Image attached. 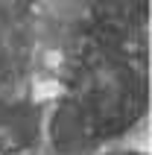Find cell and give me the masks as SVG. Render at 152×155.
I'll return each mask as SVG.
<instances>
[{
    "instance_id": "cell-1",
    "label": "cell",
    "mask_w": 152,
    "mask_h": 155,
    "mask_svg": "<svg viewBox=\"0 0 152 155\" xmlns=\"http://www.w3.org/2000/svg\"><path fill=\"white\" fill-rule=\"evenodd\" d=\"M117 149L135 152V155H146L149 152V117L132 123V126L117 138Z\"/></svg>"
},
{
    "instance_id": "cell-2",
    "label": "cell",
    "mask_w": 152,
    "mask_h": 155,
    "mask_svg": "<svg viewBox=\"0 0 152 155\" xmlns=\"http://www.w3.org/2000/svg\"><path fill=\"white\" fill-rule=\"evenodd\" d=\"M32 100L35 103H50V100H59L64 94V85H61L59 79L53 76V73H41V76L32 79Z\"/></svg>"
},
{
    "instance_id": "cell-3",
    "label": "cell",
    "mask_w": 152,
    "mask_h": 155,
    "mask_svg": "<svg viewBox=\"0 0 152 155\" xmlns=\"http://www.w3.org/2000/svg\"><path fill=\"white\" fill-rule=\"evenodd\" d=\"M21 155H44V152H41V149H38V147H32V149H24V152H21Z\"/></svg>"
}]
</instances>
